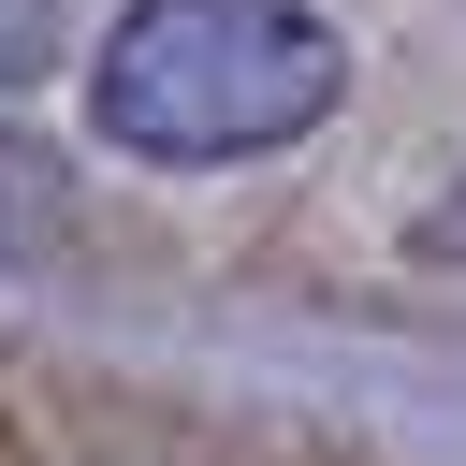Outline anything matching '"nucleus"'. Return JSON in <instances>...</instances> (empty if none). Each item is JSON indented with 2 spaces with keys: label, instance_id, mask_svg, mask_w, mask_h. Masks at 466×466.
I'll return each instance as SVG.
<instances>
[{
  "label": "nucleus",
  "instance_id": "nucleus-1",
  "mask_svg": "<svg viewBox=\"0 0 466 466\" xmlns=\"http://www.w3.org/2000/svg\"><path fill=\"white\" fill-rule=\"evenodd\" d=\"M350 102V44L306 0H131L87 58V116L116 160L160 175H218V160H277Z\"/></svg>",
  "mask_w": 466,
  "mask_h": 466
},
{
  "label": "nucleus",
  "instance_id": "nucleus-2",
  "mask_svg": "<svg viewBox=\"0 0 466 466\" xmlns=\"http://www.w3.org/2000/svg\"><path fill=\"white\" fill-rule=\"evenodd\" d=\"M58 15H73V0H0V87L58 73Z\"/></svg>",
  "mask_w": 466,
  "mask_h": 466
},
{
  "label": "nucleus",
  "instance_id": "nucleus-3",
  "mask_svg": "<svg viewBox=\"0 0 466 466\" xmlns=\"http://www.w3.org/2000/svg\"><path fill=\"white\" fill-rule=\"evenodd\" d=\"M422 248H437V262H466V204H437V218H422Z\"/></svg>",
  "mask_w": 466,
  "mask_h": 466
}]
</instances>
